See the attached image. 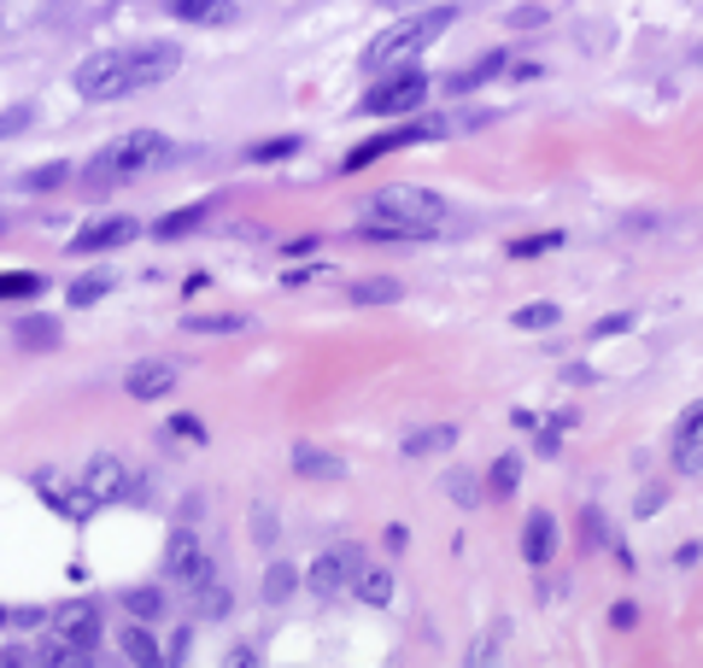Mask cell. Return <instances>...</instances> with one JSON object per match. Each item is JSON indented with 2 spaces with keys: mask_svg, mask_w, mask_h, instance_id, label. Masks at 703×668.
<instances>
[{
  "mask_svg": "<svg viewBox=\"0 0 703 668\" xmlns=\"http://www.w3.org/2000/svg\"><path fill=\"white\" fill-rule=\"evenodd\" d=\"M182 71L176 41H135V48H106L77 65V94L82 100H123L141 89H159L164 77Z\"/></svg>",
  "mask_w": 703,
  "mask_h": 668,
  "instance_id": "6da1fadb",
  "label": "cell"
},
{
  "mask_svg": "<svg viewBox=\"0 0 703 668\" xmlns=\"http://www.w3.org/2000/svg\"><path fill=\"white\" fill-rule=\"evenodd\" d=\"M171 135H159V130H130V135H118L112 148H100L89 164H82V188L89 194H106V188L118 182H135V176H153L159 164H171Z\"/></svg>",
  "mask_w": 703,
  "mask_h": 668,
  "instance_id": "7a4b0ae2",
  "label": "cell"
},
{
  "mask_svg": "<svg viewBox=\"0 0 703 668\" xmlns=\"http://www.w3.org/2000/svg\"><path fill=\"white\" fill-rule=\"evenodd\" d=\"M451 24H458V7H422V12H410V18H399L393 30H381L376 41L364 48V71H393V65H410L428 41H440Z\"/></svg>",
  "mask_w": 703,
  "mask_h": 668,
  "instance_id": "3957f363",
  "label": "cell"
},
{
  "mask_svg": "<svg viewBox=\"0 0 703 668\" xmlns=\"http://www.w3.org/2000/svg\"><path fill=\"white\" fill-rule=\"evenodd\" d=\"M135 493H141V469L130 464V457L100 452V457H89V464L77 469V482L65 487V510L71 516H94V510H112V505H123V498H135Z\"/></svg>",
  "mask_w": 703,
  "mask_h": 668,
  "instance_id": "277c9868",
  "label": "cell"
},
{
  "mask_svg": "<svg viewBox=\"0 0 703 668\" xmlns=\"http://www.w3.org/2000/svg\"><path fill=\"white\" fill-rule=\"evenodd\" d=\"M369 217H387V223H405L410 235H434V223L446 217V200L434 194V188H417V182H393L381 188L376 200H369Z\"/></svg>",
  "mask_w": 703,
  "mask_h": 668,
  "instance_id": "5b68a950",
  "label": "cell"
},
{
  "mask_svg": "<svg viewBox=\"0 0 703 668\" xmlns=\"http://www.w3.org/2000/svg\"><path fill=\"white\" fill-rule=\"evenodd\" d=\"M422 100H428V71L393 65V77H381L376 89L358 100V112H369V118H399V112H417Z\"/></svg>",
  "mask_w": 703,
  "mask_h": 668,
  "instance_id": "8992f818",
  "label": "cell"
},
{
  "mask_svg": "<svg viewBox=\"0 0 703 668\" xmlns=\"http://www.w3.org/2000/svg\"><path fill=\"white\" fill-rule=\"evenodd\" d=\"M446 130H451L446 118H417V123H399V130H387V135H369L364 148H352V153H346V171H364V164H376V159L399 153V148H422V141L446 135Z\"/></svg>",
  "mask_w": 703,
  "mask_h": 668,
  "instance_id": "52a82bcc",
  "label": "cell"
},
{
  "mask_svg": "<svg viewBox=\"0 0 703 668\" xmlns=\"http://www.w3.org/2000/svg\"><path fill=\"white\" fill-rule=\"evenodd\" d=\"M164 575L182 580V587H200V580L212 575V551H205V539L194 528H176L164 539Z\"/></svg>",
  "mask_w": 703,
  "mask_h": 668,
  "instance_id": "ba28073f",
  "label": "cell"
},
{
  "mask_svg": "<svg viewBox=\"0 0 703 668\" xmlns=\"http://www.w3.org/2000/svg\"><path fill=\"white\" fill-rule=\"evenodd\" d=\"M364 569V551L358 546H335V551H323L312 569H305V587H312L317 598H340L352 593V575Z\"/></svg>",
  "mask_w": 703,
  "mask_h": 668,
  "instance_id": "9c48e42d",
  "label": "cell"
},
{
  "mask_svg": "<svg viewBox=\"0 0 703 668\" xmlns=\"http://www.w3.org/2000/svg\"><path fill=\"white\" fill-rule=\"evenodd\" d=\"M48 621H53V639L77 645V651H94V645H100V604H89V598L59 604Z\"/></svg>",
  "mask_w": 703,
  "mask_h": 668,
  "instance_id": "30bf717a",
  "label": "cell"
},
{
  "mask_svg": "<svg viewBox=\"0 0 703 668\" xmlns=\"http://www.w3.org/2000/svg\"><path fill=\"white\" fill-rule=\"evenodd\" d=\"M141 235V223L135 217H94L82 235H71V253L82 259H94V253H112V246H130Z\"/></svg>",
  "mask_w": 703,
  "mask_h": 668,
  "instance_id": "8fae6325",
  "label": "cell"
},
{
  "mask_svg": "<svg viewBox=\"0 0 703 668\" xmlns=\"http://www.w3.org/2000/svg\"><path fill=\"white\" fill-rule=\"evenodd\" d=\"M674 469L680 475H703V399L680 411L674 423Z\"/></svg>",
  "mask_w": 703,
  "mask_h": 668,
  "instance_id": "7c38bea8",
  "label": "cell"
},
{
  "mask_svg": "<svg viewBox=\"0 0 703 668\" xmlns=\"http://www.w3.org/2000/svg\"><path fill=\"white\" fill-rule=\"evenodd\" d=\"M171 387H176V370H171V364H159V358H141L130 375H123V393H130V399H141V405L164 399Z\"/></svg>",
  "mask_w": 703,
  "mask_h": 668,
  "instance_id": "4fadbf2b",
  "label": "cell"
},
{
  "mask_svg": "<svg viewBox=\"0 0 703 668\" xmlns=\"http://www.w3.org/2000/svg\"><path fill=\"white\" fill-rule=\"evenodd\" d=\"M522 557L533 563V569H546V563L557 557V522H551V510H533L522 522Z\"/></svg>",
  "mask_w": 703,
  "mask_h": 668,
  "instance_id": "5bb4252c",
  "label": "cell"
},
{
  "mask_svg": "<svg viewBox=\"0 0 703 668\" xmlns=\"http://www.w3.org/2000/svg\"><path fill=\"white\" fill-rule=\"evenodd\" d=\"M352 598L387 610V604H393V569H387V563H369V557H364V569L352 575Z\"/></svg>",
  "mask_w": 703,
  "mask_h": 668,
  "instance_id": "9a60e30c",
  "label": "cell"
},
{
  "mask_svg": "<svg viewBox=\"0 0 703 668\" xmlns=\"http://www.w3.org/2000/svg\"><path fill=\"white\" fill-rule=\"evenodd\" d=\"M212 217V200H194V205H176V212H164L159 223H153V235L159 241H182V235H194V229Z\"/></svg>",
  "mask_w": 703,
  "mask_h": 668,
  "instance_id": "2e32d148",
  "label": "cell"
},
{
  "mask_svg": "<svg viewBox=\"0 0 703 668\" xmlns=\"http://www.w3.org/2000/svg\"><path fill=\"white\" fill-rule=\"evenodd\" d=\"M171 12L182 24H235V0H171Z\"/></svg>",
  "mask_w": 703,
  "mask_h": 668,
  "instance_id": "e0dca14e",
  "label": "cell"
},
{
  "mask_svg": "<svg viewBox=\"0 0 703 668\" xmlns=\"http://www.w3.org/2000/svg\"><path fill=\"white\" fill-rule=\"evenodd\" d=\"M492 77H505V53H499V48L481 53L475 65H463L458 77H446V89H451V94H469V89H487Z\"/></svg>",
  "mask_w": 703,
  "mask_h": 668,
  "instance_id": "ac0fdd59",
  "label": "cell"
},
{
  "mask_svg": "<svg viewBox=\"0 0 703 668\" xmlns=\"http://www.w3.org/2000/svg\"><path fill=\"white\" fill-rule=\"evenodd\" d=\"M118 651H123V657H130L135 668H159V662H164V651H159V639L147 634V621H135V628H123V634H118Z\"/></svg>",
  "mask_w": 703,
  "mask_h": 668,
  "instance_id": "d6986e66",
  "label": "cell"
},
{
  "mask_svg": "<svg viewBox=\"0 0 703 668\" xmlns=\"http://www.w3.org/2000/svg\"><path fill=\"white\" fill-rule=\"evenodd\" d=\"M118 287V276H106V270H94V276H77L71 287H65V300H71V311H89V305H100Z\"/></svg>",
  "mask_w": 703,
  "mask_h": 668,
  "instance_id": "ffe728a7",
  "label": "cell"
},
{
  "mask_svg": "<svg viewBox=\"0 0 703 668\" xmlns=\"http://www.w3.org/2000/svg\"><path fill=\"white\" fill-rule=\"evenodd\" d=\"M451 446H458V428H451V423L405 434V457H434V452H451Z\"/></svg>",
  "mask_w": 703,
  "mask_h": 668,
  "instance_id": "44dd1931",
  "label": "cell"
},
{
  "mask_svg": "<svg viewBox=\"0 0 703 668\" xmlns=\"http://www.w3.org/2000/svg\"><path fill=\"white\" fill-rule=\"evenodd\" d=\"M516 487H522V457H516V452L492 457V469H487V498H510Z\"/></svg>",
  "mask_w": 703,
  "mask_h": 668,
  "instance_id": "7402d4cb",
  "label": "cell"
},
{
  "mask_svg": "<svg viewBox=\"0 0 703 668\" xmlns=\"http://www.w3.org/2000/svg\"><path fill=\"white\" fill-rule=\"evenodd\" d=\"M299 580H305V575L294 569V563H282V557H276L271 569H264V604H287V598L299 593Z\"/></svg>",
  "mask_w": 703,
  "mask_h": 668,
  "instance_id": "603a6c76",
  "label": "cell"
},
{
  "mask_svg": "<svg viewBox=\"0 0 703 668\" xmlns=\"http://www.w3.org/2000/svg\"><path fill=\"white\" fill-rule=\"evenodd\" d=\"M18 346L24 352H53L59 346V323L53 317H24L18 323Z\"/></svg>",
  "mask_w": 703,
  "mask_h": 668,
  "instance_id": "cb8c5ba5",
  "label": "cell"
},
{
  "mask_svg": "<svg viewBox=\"0 0 703 668\" xmlns=\"http://www.w3.org/2000/svg\"><path fill=\"white\" fill-rule=\"evenodd\" d=\"M294 469L312 475V482H335V475H340V457H328V452H317V446H294Z\"/></svg>",
  "mask_w": 703,
  "mask_h": 668,
  "instance_id": "d4e9b609",
  "label": "cell"
},
{
  "mask_svg": "<svg viewBox=\"0 0 703 668\" xmlns=\"http://www.w3.org/2000/svg\"><path fill=\"white\" fill-rule=\"evenodd\" d=\"M399 300V276H376V282H352V305H393Z\"/></svg>",
  "mask_w": 703,
  "mask_h": 668,
  "instance_id": "484cf974",
  "label": "cell"
},
{
  "mask_svg": "<svg viewBox=\"0 0 703 668\" xmlns=\"http://www.w3.org/2000/svg\"><path fill=\"white\" fill-rule=\"evenodd\" d=\"M123 610H130L135 621H159L164 616V593L159 587H135V593H123Z\"/></svg>",
  "mask_w": 703,
  "mask_h": 668,
  "instance_id": "4316f807",
  "label": "cell"
},
{
  "mask_svg": "<svg viewBox=\"0 0 703 668\" xmlns=\"http://www.w3.org/2000/svg\"><path fill=\"white\" fill-rule=\"evenodd\" d=\"M71 182V164L53 159V164H35V171H24V194H48V188Z\"/></svg>",
  "mask_w": 703,
  "mask_h": 668,
  "instance_id": "83f0119b",
  "label": "cell"
},
{
  "mask_svg": "<svg viewBox=\"0 0 703 668\" xmlns=\"http://www.w3.org/2000/svg\"><path fill=\"white\" fill-rule=\"evenodd\" d=\"M194 610H200L205 621H223V616H230V587H217V580H200Z\"/></svg>",
  "mask_w": 703,
  "mask_h": 668,
  "instance_id": "f1b7e54d",
  "label": "cell"
},
{
  "mask_svg": "<svg viewBox=\"0 0 703 668\" xmlns=\"http://www.w3.org/2000/svg\"><path fill=\"white\" fill-rule=\"evenodd\" d=\"M510 323H516V328H557V323H563V311H557L551 300H540V305H522Z\"/></svg>",
  "mask_w": 703,
  "mask_h": 668,
  "instance_id": "f546056e",
  "label": "cell"
},
{
  "mask_svg": "<svg viewBox=\"0 0 703 668\" xmlns=\"http://www.w3.org/2000/svg\"><path fill=\"white\" fill-rule=\"evenodd\" d=\"M299 153V135H276V141H258V148H246L253 164H276V159H294Z\"/></svg>",
  "mask_w": 703,
  "mask_h": 668,
  "instance_id": "4dcf8cb0",
  "label": "cell"
},
{
  "mask_svg": "<svg viewBox=\"0 0 703 668\" xmlns=\"http://www.w3.org/2000/svg\"><path fill=\"white\" fill-rule=\"evenodd\" d=\"M30 294H41L35 270H7V276H0V300H30Z\"/></svg>",
  "mask_w": 703,
  "mask_h": 668,
  "instance_id": "1f68e13d",
  "label": "cell"
},
{
  "mask_svg": "<svg viewBox=\"0 0 703 668\" xmlns=\"http://www.w3.org/2000/svg\"><path fill=\"white\" fill-rule=\"evenodd\" d=\"M30 123H35V107H30V100H18V107L0 112V141H12L18 130H30Z\"/></svg>",
  "mask_w": 703,
  "mask_h": 668,
  "instance_id": "d6a6232c",
  "label": "cell"
},
{
  "mask_svg": "<svg viewBox=\"0 0 703 668\" xmlns=\"http://www.w3.org/2000/svg\"><path fill=\"white\" fill-rule=\"evenodd\" d=\"M246 317H189L182 328H194V334H235Z\"/></svg>",
  "mask_w": 703,
  "mask_h": 668,
  "instance_id": "836d02e7",
  "label": "cell"
},
{
  "mask_svg": "<svg viewBox=\"0 0 703 668\" xmlns=\"http://www.w3.org/2000/svg\"><path fill=\"white\" fill-rule=\"evenodd\" d=\"M563 235H528V241H510V259H533V253H551Z\"/></svg>",
  "mask_w": 703,
  "mask_h": 668,
  "instance_id": "e575fe53",
  "label": "cell"
},
{
  "mask_svg": "<svg viewBox=\"0 0 703 668\" xmlns=\"http://www.w3.org/2000/svg\"><path fill=\"white\" fill-rule=\"evenodd\" d=\"M610 528H604V516L598 510H581V546H604Z\"/></svg>",
  "mask_w": 703,
  "mask_h": 668,
  "instance_id": "d590c367",
  "label": "cell"
},
{
  "mask_svg": "<svg viewBox=\"0 0 703 668\" xmlns=\"http://www.w3.org/2000/svg\"><path fill=\"white\" fill-rule=\"evenodd\" d=\"M510 24H516V30H533V24H546V7H516V12H510Z\"/></svg>",
  "mask_w": 703,
  "mask_h": 668,
  "instance_id": "8d00e7d4",
  "label": "cell"
},
{
  "mask_svg": "<svg viewBox=\"0 0 703 668\" xmlns=\"http://www.w3.org/2000/svg\"><path fill=\"white\" fill-rule=\"evenodd\" d=\"M176 434H182V441H205V428L194 423V416H176Z\"/></svg>",
  "mask_w": 703,
  "mask_h": 668,
  "instance_id": "74e56055",
  "label": "cell"
},
{
  "mask_svg": "<svg viewBox=\"0 0 703 668\" xmlns=\"http://www.w3.org/2000/svg\"><path fill=\"white\" fill-rule=\"evenodd\" d=\"M610 621H615V628H633V621H639V610H633V604H615V610H610Z\"/></svg>",
  "mask_w": 703,
  "mask_h": 668,
  "instance_id": "f35d334b",
  "label": "cell"
},
{
  "mask_svg": "<svg viewBox=\"0 0 703 668\" xmlns=\"http://www.w3.org/2000/svg\"><path fill=\"white\" fill-rule=\"evenodd\" d=\"M451 493H458L463 505H475V482H469V475H451Z\"/></svg>",
  "mask_w": 703,
  "mask_h": 668,
  "instance_id": "ab89813d",
  "label": "cell"
},
{
  "mask_svg": "<svg viewBox=\"0 0 703 668\" xmlns=\"http://www.w3.org/2000/svg\"><path fill=\"white\" fill-rule=\"evenodd\" d=\"M622 328H633V317H604L598 323V334H622Z\"/></svg>",
  "mask_w": 703,
  "mask_h": 668,
  "instance_id": "60d3db41",
  "label": "cell"
},
{
  "mask_svg": "<svg viewBox=\"0 0 703 668\" xmlns=\"http://www.w3.org/2000/svg\"><path fill=\"white\" fill-rule=\"evenodd\" d=\"M387 7H417V0H387Z\"/></svg>",
  "mask_w": 703,
  "mask_h": 668,
  "instance_id": "b9f144b4",
  "label": "cell"
},
{
  "mask_svg": "<svg viewBox=\"0 0 703 668\" xmlns=\"http://www.w3.org/2000/svg\"><path fill=\"white\" fill-rule=\"evenodd\" d=\"M0 235H7V223H0Z\"/></svg>",
  "mask_w": 703,
  "mask_h": 668,
  "instance_id": "7bdbcfd3",
  "label": "cell"
}]
</instances>
